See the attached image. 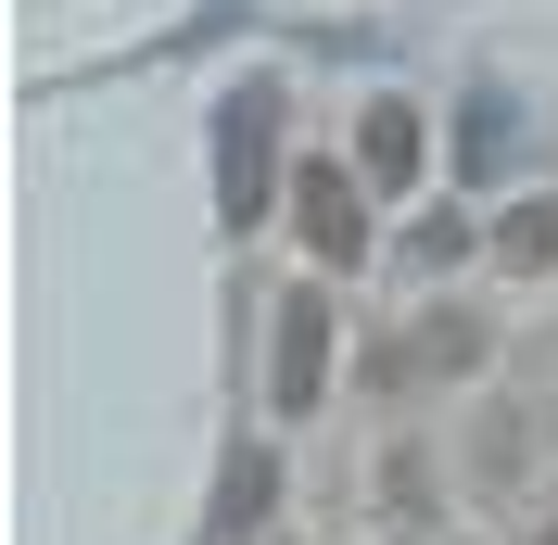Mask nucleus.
<instances>
[{
	"mask_svg": "<svg viewBox=\"0 0 558 545\" xmlns=\"http://www.w3.org/2000/svg\"><path fill=\"white\" fill-rule=\"evenodd\" d=\"M267 393L279 419H305L330 393V292H279V342H267Z\"/></svg>",
	"mask_w": 558,
	"mask_h": 545,
	"instance_id": "2",
	"label": "nucleus"
},
{
	"mask_svg": "<svg viewBox=\"0 0 558 545\" xmlns=\"http://www.w3.org/2000/svg\"><path fill=\"white\" fill-rule=\"evenodd\" d=\"M292 229H305L317 267H355V254H368V204H355V178H343V166H292Z\"/></svg>",
	"mask_w": 558,
	"mask_h": 545,
	"instance_id": "3",
	"label": "nucleus"
},
{
	"mask_svg": "<svg viewBox=\"0 0 558 545\" xmlns=\"http://www.w3.org/2000/svg\"><path fill=\"white\" fill-rule=\"evenodd\" d=\"M355 166H368V191H407V178H418V102H368Z\"/></svg>",
	"mask_w": 558,
	"mask_h": 545,
	"instance_id": "5",
	"label": "nucleus"
},
{
	"mask_svg": "<svg viewBox=\"0 0 558 545\" xmlns=\"http://www.w3.org/2000/svg\"><path fill=\"white\" fill-rule=\"evenodd\" d=\"M267 508H279V457H229V533H254Z\"/></svg>",
	"mask_w": 558,
	"mask_h": 545,
	"instance_id": "6",
	"label": "nucleus"
},
{
	"mask_svg": "<svg viewBox=\"0 0 558 545\" xmlns=\"http://www.w3.org/2000/svg\"><path fill=\"white\" fill-rule=\"evenodd\" d=\"M407 254H418V267H457V254H470V216H418V229H407Z\"/></svg>",
	"mask_w": 558,
	"mask_h": 545,
	"instance_id": "8",
	"label": "nucleus"
},
{
	"mask_svg": "<svg viewBox=\"0 0 558 545\" xmlns=\"http://www.w3.org/2000/svg\"><path fill=\"white\" fill-rule=\"evenodd\" d=\"M495 254H508V267H546L558 254V204H521L508 229H495Z\"/></svg>",
	"mask_w": 558,
	"mask_h": 545,
	"instance_id": "7",
	"label": "nucleus"
},
{
	"mask_svg": "<svg viewBox=\"0 0 558 545\" xmlns=\"http://www.w3.org/2000/svg\"><path fill=\"white\" fill-rule=\"evenodd\" d=\"M267 178H279V102H267V89H242V102L216 114V191H229V229L267 216Z\"/></svg>",
	"mask_w": 558,
	"mask_h": 545,
	"instance_id": "1",
	"label": "nucleus"
},
{
	"mask_svg": "<svg viewBox=\"0 0 558 545\" xmlns=\"http://www.w3.org/2000/svg\"><path fill=\"white\" fill-rule=\"evenodd\" d=\"M457 368H483V317H418V330L393 342L368 380H381V393H407V380H457Z\"/></svg>",
	"mask_w": 558,
	"mask_h": 545,
	"instance_id": "4",
	"label": "nucleus"
},
{
	"mask_svg": "<svg viewBox=\"0 0 558 545\" xmlns=\"http://www.w3.org/2000/svg\"><path fill=\"white\" fill-rule=\"evenodd\" d=\"M533 545H558V520H546V533H533Z\"/></svg>",
	"mask_w": 558,
	"mask_h": 545,
	"instance_id": "9",
	"label": "nucleus"
}]
</instances>
